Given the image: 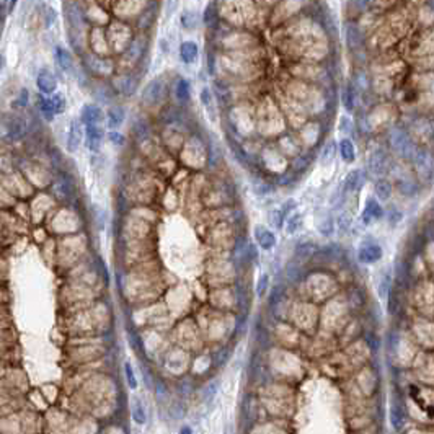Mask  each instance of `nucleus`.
Segmentation results:
<instances>
[{"instance_id": "1", "label": "nucleus", "mask_w": 434, "mask_h": 434, "mask_svg": "<svg viewBox=\"0 0 434 434\" xmlns=\"http://www.w3.org/2000/svg\"><path fill=\"white\" fill-rule=\"evenodd\" d=\"M38 106L41 110L43 116L46 118L48 121H52V118L56 115L62 113L65 110V100L62 95H51V96H39V101H38Z\"/></svg>"}, {"instance_id": "2", "label": "nucleus", "mask_w": 434, "mask_h": 434, "mask_svg": "<svg viewBox=\"0 0 434 434\" xmlns=\"http://www.w3.org/2000/svg\"><path fill=\"white\" fill-rule=\"evenodd\" d=\"M26 124L20 120V118H12L5 123V134H4V139L7 142H17V141H22L23 137L26 136Z\"/></svg>"}, {"instance_id": "3", "label": "nucleus", "mask_w": 434, "mask_h": 434, "mask_svg": "<svg viewBox=\"0 0 434 434\" xmlns=\"http://www.w3.org/2000/svg\"><path fill=\"white\" fill-rule=\"evenodd\" d=\"M36 87H38V90L41 91L43 95H46V96L54 95V91H56V88H57L56 75L52 74L49 69H41V70H39L38 77H36Z\"/></svg>"}, {"instance_id": "4", "label": "nucleus", "mask_w": 434, "mask_h": 434, "mask_svg": "<svg viewBox=\"0 0 434 434\" xmlns=\"http://www.w3.org/2000/svg\"><path fill=\"white\" fill-rule=\"evenodd\" d=\"M104 120L103 110L98 106V104H85L80 111V121L85 126H101V123Z\"/></svg>"}, {"instance_id": "5", "label": "nucleus", "mask_w": 434, "mask_h": 434, "mask_svg": "<svg viewBox=\"0 0 434 434\" xmlns=\"http://www.w3.org/2000/svg\"><path fill=\"white\" fill-rule=\"evenodd\" d=\"M162 91H163L162 80H159V78H154V80H150L146 85V88H144L142 101L146 104H157L160 101V98H162Z\"/></svg>"}, {"instance_id": "6", "label": "nucleus", "mask_w": 434, "mask_h": 434, "mask_svg": "<svg viewBox=\"0 0 434 434\" xmlns=\"http://www.w3.org/2000/svg\"><path fill=\"white\" fill-rule=\"evenodd\" d=\"M104 131L101 126H85V141H87V147L91 152H98L103 144Z\"/></svg>"}, {"instance_id": "7", "label": "nucleus", "mask_w": 434, "mask_h": 434, "mask_svg": "<svg viewBox=\"0 0 434 434\" xmlns=\"http://www.w3.org/2000/svg\"><path fill=\"white\" fill-rule=\"evenodd\" d=\"M82 137H83L82 123L78 120H72L70 126H69V134H67V149H69V152H75V150L80 147Z\"/></svg>"}, {"instance_id": "8", "label": "nucleus", "mask_w": 434, "mask_h": 434, "mask_svg": "<svg viewBox=\"0 0 434 434\" xmlns=\"http://www.w3.org/2000/svg\"><path fill=\"white\" fill-rule=\"evenodd\" d=\"M382 258V250L379 245H363L358 250V260L364 265H374Z\"/></svg>"}, {"instance_id": "9", "label": "nucleus", "mask_w": 434, "mask_h": 434, "mask_svg": "<svg viewBox=\"0 0 434 434\" xmlns=\"http://www.w3.org/2000/svg\"><path fill=\"white\" fill-rule=\"evenodd\" d=\"M382 217H384V207L379 204V201L374 198L367 199L364 212H363V222L367 226V224H371L377 219H382Z\"/></svg>"}, {"instance_id": "10", "label": "nucleus", "mask_w": 434, "mask_h": 434, "mask_svg": "<svg viewBox=\"0 0 434 434\" xmlns=\"http://www.w3.org/2000/svg\"><path fill=\"white\" fill-rule=\"evenodd\" d=\"M387 163H389V160H387V155L382 149L374 150L372 155L369 157V170L374 175H382L387 168Z\"/></svg>"}, {"instance_id": "11", "label": "nucleus", "mask_w": 434, "mask_h": 434, "mask_svg": "<svg viewBox=\"0 0 434 434\" xmlns=\"http://www.w3.org/2000/svg\"><path fill=\"white\" fill-rule=\"evenodd\" d=\"M54 59L59 67H61V70L67 72V74H70V72L74 70V59H72V54L65 48H62V46H57L54 49Z\"/></svg>"}, {"instance_id": "12", "label": "nucleus", "mask_w": 434, "mask_h": 434, "mask_svg": "<svg viewBox=\"0 0 434 434\" xmlns=\"http://www.w3.org/2000/svg\"><path fill=\"white\" fill-rule=\"evenodd\" d=\"M255 239L258 242V245L263 250H273V247L276 245V237L273 232H269L265 227L261 226H256L255 227Z\"/></svg>"}, {"instance_id": "13", "label": "nucleus", "mask_w": 434, "mask_h": 434, "mask_svg": "<svg viewBox=\"0 0 434 434\" xmlns=\"http://www.w3.org/2000/svg\"><path fill=\"white\" fill-rule=\"evenodd\" d=\"M392 146L395 147L397 152H400L402 155H406L411 150V144L408 141L405 133H402L400 129H393L392 131Z\"/></svg>"}, {"instance_id": "14", "label": "nucleus", "mask_w": 434, "mask_h": 434, "mask_svg": "<svg viewBox=\"0 0 434 434\" xmlns=\"http://www.w3.org/2000/svg\"><path fill=\"white\" fill-rule=\"evenodd\" d=\"M346 43H348V48L356 51L363 46V33L358 28L356 25L350 23L346 26Z\"/></svg>"}, {"instance_id": "15", "label": "nucleus", "mask_w": 434, "mask_h": 434, "mask_svg": "<svg viewBox=\"0 0 434 434\" xmlns=\"http://www.w3.org/2000/svg\"><path fill=\"white\" fill-rule=\"evenodd\" d=\"M180 57L185 64H191L198 57V46L193 41H185L180 46Z\"/></svg>"}, {"instance_id": "16", "label": "nucleus", "mask_w": 434, "mask_h": 434, "mask_svg": "<svg viewBox=\"0 0 434 434\" xmlns=\"http://www.w3.org/2000/svg\"><path fill=\"white\" fill-rule=\"evenodd\" d=\"M124 121V111L120 106H113L106 113V124L110 129H118Z\"/></svg>"}, {"instance_id": "17", "label": "nucleus", "mask_w": 434, "mask_h": 434, "mask_svg": "<svg viewBox=\"0 0 434 434\" xmlns=\"http://www.w3.org/2000/svg\"><path fill=\"white\" fill-rule=\"evenodd\" d=\"M338 150H340L341 159H343V162H346V163H351V162H354V159H356L353 142L350 139H346V137H343V139L340 141Z\"/></svg>"}, {"instance_id": "18", "label": "nucleus", "mask_w": 434, "mask_h": 434, "mask_svg": "<svg viewBox=\"0 0 434 434\" xmlns=\"http://www.w3.org/2000/svg\"><path fill=\"white\" fill-rule=\"evenodd\" d=\"M354 101H356V90L353 88L351 83H348L343 88V93H341V103L346 111H353L354 110Z\"/></svg>"}, {"instance_id": "19", "label": "nucleus", "mask_w": 434, "mask_h": 434, "mask_svg": "<svg viewBox=\"0 0 434 434\" xmlns=\"http://www.w3.org/2000/svg\"><path fill=\"white\" fill-rule=\"evenodd\" d=\"M359 186H361V172L359 170H353L345 178V191L346 193L358 191Z\"/></svg>"}, {"instance_id": "20", "label": "nucleus", "mask_w": 434, "mask_h": 434, "mask_svg": "<svg viewBox=\"0 0 434 434\" xmlns=\"http://www.w3.org/2000/svg\"><path fill=\"white\" fill-rule=\"evenodd\" d=\"M335 152H337V144H335V141H328L325 144L323 150H321V155H320V163L323 167L330 165V163L333 162L335 159Z\"/></svg>"}, {"instance_id": "21", "label": "nucleus", "mask_w": 434, "mask_h": 434, "mask_svg": "<svg viewBox=\"0 0 434 434\" xmlns=\"http://www.w3.org/2000/svg\"><path fill=\"white\" fill-rule=\"evenodd\" d=\"M376 194L380 201H389L392 196V185L387 180H379L376 183Z\"/></svg>"}, {"instance_id": "22", "label": "nucleus", "mask_w": 434, "mask_h": 434, "mask_svg": "<svg viewBox=\"0 0 434 434\" xmlns=\"http://www.w3.org/2000/svg\"><path fill=\"white\" fill-rule=\"evenodd\" d=\"M302 227V214H291L287 217V222H286V232L289 235H294L297 234Z\"/></svg>"}, {"instance_id": "23", "label": "nucleus", "mask_w": 434, "mask_h": 434, "mask_svg": "<svg viewBox=\"0 0 434 434\" xmlns=\"http://www.w3.org/2000/svg\"><path fill=\"white\" fill-rule=\"evenodd\" d=\"M175 95H176V98H178V100H181V101L189 100V82L185 80V78H180L178 83H176Z\"/></svg>"}, {"instance_id": "24", "label": "nucleus", "mask_w": 434, "mask_h": 434, "mask_svg": "<svg viewBox=\"0 0 434 434\" xmlns=\"http://www.w3.org/2000/svg\"><path fill=\"white\" fill-rule=\"evenodd\" d=\"M390 421H392V426L393 428L400 429L405 423V418H403V413H402V408H400L398 405H393L390 408Z\"/></svg>"}, {"instance_id": "25", "label": "nucleus", "mask_w": 434, "mask_h": 434, "mask_svg": "<svg viewBox=\"0 0 434 434\" xmlns=\"http://www.w3.org/2000/svg\"><path fill=\"white\" fill-rule=\"evenodd\" d=\"M390 287H392V279L390 274H385L379 282V297L380 299H387V295L390 294Z\"/></svg>"}, {"instance_id": "26", "label": "nucleus", "mask_w": 434, "mask_h": 434, "mask_svg": "<svg viewBox=\"0 0 434 434\" xmlns=\"http://www.w3.org/2000/svg\"><path fill=\"white\" fill-rule=\"evenodd\" d=\"M124 372H126V380H128V385L129 389H136L137 387V380H136V376H134V371H133V366H131L129 363L124 364Z\"/></svg>"}, {"instance_id": "27", "label": "nucleus", "mask_w": 434, "mask_h": 434, "mask_svg": "<svg viewBox=\"0 0 434 434\" xmlns=\"http://www.w3.org/2000/svg\"><path fill=\"white\" fill-rule=\"evenodd\" d=\"M133 418L136 419V423H139V424L146 423V413H144L142 405L139 402H136L134 406H133Z\"/></svg>"}, {"instance_id": "28", "label": "nucleus", "mask_w": 434, "mask_h": 434, "mask_svg": "<svg viewBox=\"0 0 434 434\" xmlns=\"http://www.w3.org/2000/svg\"><path fill=\"white\" fill-rule=\"evenodd\" d=\"M214 18H215V7H214V4H209L206 7L204 15H202V22H204L207 26H211L214 23Z\"/></svg>"}, {"instance_id": "29", "label": "nucleus", "mask_w": 434, "mask_h": 434, "mask_svg": "<svg viewBox=\"0 0 434 434\" xmlns=\"http://www.w3.org/2000/svg\"><path fill=\"white\" fill-rule=\"evenodd\" d=\"M269 221H271V226H273V227L281 229V227H282V221H284V217H282V214H281L279 209H274V211L269 212Z\"/></svg>"}, {"instance_id": "30", "label": "nucleus", "mask_w": 434, "mask_h": 434, "mask_svg": "<svg viewBox=\"0 0 434 434\" xmlns=\"http://www.w3.org/2000/svg\"><path fill=\"white\" fill-rule=\"evenodd\" d=\"M295 206H297V201H295V199H287V201L284 202V204H282V206L279 207V211H281L282 217H284V219H286V217H289V212H291Z\"/></svg>"}, {"instance_id": "31", "label": "nucleus", "mask_w": 434, "mask_h": 434, "mask_svg": "<svg viewBox=\"0 0 434 434\" xmlns=\"http://www.w3.org/2000/svg\"><path fill=\"white\" fill-rule=\"evenodd\" d=\"M201 103L204 104V108H207L209 110V106H211V103H212V95H211V90L209 88H202L201 90Z\"/></svg>"}, {"instance_id": "32", "label": "nucleus", "mask_w": 434, "mask_h": 434, "mask_svg": "<svg viewBox=\"0 0 434 434\" xmlns=\"http://www.w3.org/2000/svg\"><path fill=\"white\" fill-rule=\"evenodd\" d=\"M26 104H28V90H22L20 91V95H18V98L15 100V103H13V106H26Z\"/></svg>"}, {"instance_id": "33", "label": "nucleus", "mask_w": 434, "mask_h": 434, "mask_svg": "<svg viewBox=\"0 0 434 434\" xmlns=\"http://www.w3.org/2000/svg\"><path fill=\"white\" fill-rule=\"evenodd\" d=\"M268 282H269V276H268V274H263L261 278H260V281H258V284H256V294H258L260 297L263 295V292H265Z\"/></svg>"}, {"instance_id": "34", "label": "nucleus", "mask_w": 434, "mask_h": 434, "mask_svg": "<svg viewBox=\"0 0 434 434\" xmlns=\"http://www.w3.org/2000/svg\"><path fill=\"white\" fill-rule=\"evenodd\" d=\"M108 139L113 142L115 146H123V142H124V137L120 133H116V131H111L108 134Z\"/></svg>"}, {"instance_id": "35", "label": "nucleus", "mask_w": 434, "mask_h": 434, "mask_svg": "<svg viewBox=\"0 0 434 434\" xmlns=\"http://www.w3.org/2000/svg\"><path fill=\"white\" fill-rule=\"evenodd\" d=\"M351 226V217H350V214H341L340 215V229L343 230V229H348Z\"/></svg>"}, {"instance_id": "36", "label": "nucleus", "mask_w": 434, "mask_h": 434, "mask_svg": "<svg viewBox=\"0 0 434 434\" xmlns=\"http://www.w3.org/2000/svg\"><path fill=\"white\" fill-rule=\"evenodd\" d=\"M215 390H217V384L211 382V384L206 387V390H204V398H206V400H211V397L215 393Z\"/></svg>"}, {"instance_id": "37", "label": "nucleus", "mask_w": 434, "mask_h": 434, "mask_svg": "<svg viewBox=\"0 0 434 434\" xmlns=\"http://www.w3.org/2000/svg\"><path fill=\"white\" fill-rule=\"evenodd\" d=\"M400 219H402V212H400V211H395V209H392V211H390V222H392V226H395V224H398Z\"/></svg>"}, {"instance_id": "38", "label": "nucleus", "mask_w": 434, "mask_h": 434, "mask_svg": "<svg viewBox=\"0 0 434 434\" xmlns=\"http://www.w3.org/2000/svg\"><path fill=\"white\" fill-rule=\"evenodd\" d=\"M180 434H193V431H191V428H188V426H185V428H181Z\"/></svg>"}, {"instance_id": "39", "label": "nucleus", "mask_w": 434, "mask_h": 434, "mask_svg": "<svg viewBox=\"0 0 434 434\" xmlns=\"http://www.w3.org/2000/svg\"><path fill=\"white\" fill-rule=\"evenodd\" d=\"M4 67H5V56L0 54V70H4Z\"/></svg>"}]
</instances>
